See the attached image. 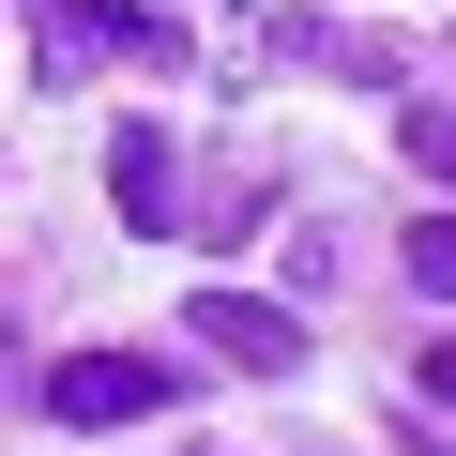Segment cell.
I'll list each match as a JSON object with an SVG mask.
<instances>
[{
  "label": "cell",
  "instance_id": "1",
  "mask_svg": "<svg viewBox=\"0 0 456 456\" xmlns=\"http://www.w3.org/2000/svg\"><path fill=\"white\" fill-rule=\"evenodd\" d=\"M167 395H183L167 350H61L46 365V426H152Z\"/></svg>",
  "mask_w": 456,
  "mask_h": 456
},
{
  "label": "cell",
  "instance_id": "2",
  "mask_svg": "<svg viewBox=\"0 0 456 456\" xmlns=\"http://www.w3.org/2000/svg\"><path fill=\"white\" fill-rule=\"evenodd\" d=\"M31 61H183V31L167 16H122V0H31Z\"/></svg>",
  "mask_w": 456,
  "mask_h": 456
},
{
  "label": "cell",
  "instance_id": "3",
  "mask_svg": "<svg viewBox=\"0 0 456 456\" xmlns=\"http://www.w3.org/2000/svg\"><path fill=\"white\" fill-rule=\"evenodd\" d=\"M198 335H213V365H244V380H289L305 365V320H274L259 289H198Z\"/></svg>",
  "mask_w": 456,
  "mask_h": 456
},
{
  "label": "cell",
  "instance_id": "4",
  "mask_svg": "<svg viewBox=\"0 0 456 456\" xmlns=\"http://www.w3.org/2000/svg\"><path fill=\"white\" fill-rule=\"evenodd\" d=\"M107 183H122V228H183V152H167L152 122L107 137Z\"/></svg>",
  "mask_w": 456,
  "mask_h": 456
},
{
  "label": "cell",
  "instance_id": "5",
  "mask_svg": "<svg viewBox=\"0 0 456 456\" xmlns=\"http://www.w3.org/2000/svg\"><path fill=\"white\" fill-rule=\"evenodd\" d=\"M411 289H426V305H456V213H426V228H411Z\"/></svg>",
  "mask_w": 456,
  "mask_h": 456
},
{
  "label": "cell",
  "instance_id": "6",
  "mask_svg": "<svg viewBox=\"0 0 456 456\" xmlns=\"http://www.w3.org/2000/svg\"><path fill=\"white\" fill-rule=\"evenodd\" d=\"M411 152H426V167L456 183V107H426V122H411Z\"/></svg>",
  "mask_w": 456,
  "mask_h": 456
},
{
  "label": "cell",
  "instance_id": "7",
  "mask_svg": "<svg viewBox=\"0 0 456 456\" xmlns=\"http://www.w3.org/2000/svg\"><path fill=\"white\" fill-rule=\"evenodd\" d=\"M426 395H441V411H456V335H441V350H426Z\"/></svg>",
  "mask_w": 456,
  "mask_h": 456
}]
</instances>
